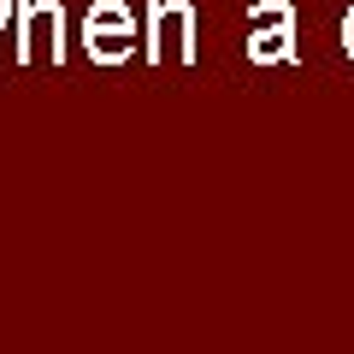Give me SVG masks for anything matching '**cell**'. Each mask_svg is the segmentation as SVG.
<instances>
[{"mask_svg": "<svg viewBox=\"0 0 354 354\" xmlns=\"http://www.w3.org/2000/svg\"><path fill=\"white\" fill-rule=\"evenodd\" d=\"M248 24H295V6H290V0H254Z\"/></svg>", "mask_w": 354, "mask_h": 354, "instance_id": "5", "label": "cell"}, {"mask_svg": "<svg viewBox=\"0 0 354 354\" xmlns=\"http://www.w3.org/2000/svg\"><path fill=\"white\" fill-rule=\"evenodd\" d=\"M136 12H130L124 0H95L83 12V48L95 65H124L136 53Z\"/></svg>", "mask_w": 354, "mask_h": 354, "instance_id": "2", "label": "cell"}, {"mask_svg": "<svg viewBox=\"0 0 354 354\" xmlns=\"http://www.w3.org/2000/svg\"><path fill=\"white\" fill-rule=\"evenodd\" d=\"M18 65H65V6L59 0H12Z\"/></svg>", "mask_w": 354, "mask_h": 354, "instance_id": "1", "label": "cell"}, {"mask_svg": "<svg viewBox=\"0 0 354 354\" xmlns=\"http://www.w3.org/2000/svg\"><path fill=\"white\" fill-rule=\"evenodd\" d=\"M248 59L254 65H295V24H254L248 36Z\"/></svg>", "mask_w": 354, "mask_h": 354, "instance_id": "4", "label": "cell"}, {"mask_svg": "<svg viewBox=\"0 0 354 354\" xmlns=\"http://www.w3.org/2000/svg\"><path fill=\"white\" fill-rule=\"evenodd\" d=\"M142 53H148V65H165V53L177 65H195V6L189 0H153Z\"/></svg>", "mask_w": 354, "mask_h": 354, "instance_id": "3", "label": "cell"}, {"mask_svg": "<svg viewBox=\"0 0 354 354\" xmlns=\"http://www.w3.org/2000/svg\"><path fill=\"white\" fill-rule=\"evenodd\" d=\"M342 53H348V59H354V6H348V12H342Z\"/></svg>", "mask_w": 354, "mask_h": 354, "instance_id": "6", "label": "cell"}]
</instances>
